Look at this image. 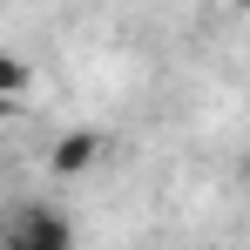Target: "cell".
Instances as JSON below:
<instances>
[{"mask_svg":"<svg viewBox=\"0 0 250 250\" xmlns=\"http://www.w3.org/2000/svg\"><path fill=\"white\" fill-rule=\"evenodd\" d=\"M7 250H75V223L54 203H27L7 230Z\"/></svg>","mask_w":250,"mask_h":250,"instance_id":"1","label":"cell"},{"mask_svg":"<svg viewBox=\"0 0 250 250\" xmlns=\"http://www.w3.org/2000/svg\"><path fill=\"white\" fill-rule=\"evenodd\" d=\"M102 128H68V135H54V149H47V169L54 176H88V169L102 163Z\"/></svg>","mask_w":250,"mask_h":250,"instance_id":"2","label":"cell"},{"mask_svg":"<svg viewBox=\"0 0 250 250\" xmlns=\"http://www.w3.org/2000/svg\"><path fill=\"white\" fill-rule=\"evenodd\" d=\"M27 88H34V68H27L21 54H0V115H7V108H14Z\"/></svg>","mask_w":250,"mask_h":250,"instance_id":"3","label":"cell"}]
</instances>
